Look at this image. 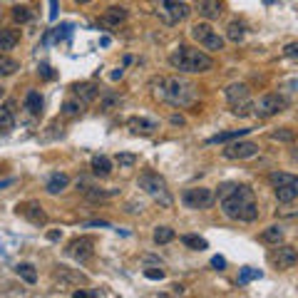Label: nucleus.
Returning a JSON list of instances; mask_svg holds the SVG:
<instances>
[{"label":"nucleus","instance_id":"1","mask_svg":"<svg viewBox=\"0 0 298 298\" xmlns=\"http://www.w3.org/2000/svg\"><path fill=\"white\" fill-rule=\"evenodd\" d=\"M219 206H221L224 216L231 221L251 224L259 219V202L254 196V189L246 184H221L219 191Z\"/></svg>","mask_w":298,"mask_h":298},{"label":"nucleus","instance_id":"2","mask_svg":"<svg viewBox=\"0 0 298 298\" xmlns=\"http://www.w3.org/2000/svg\"><path fill=\"white\" fill-rule=\"evenodd\" d=\"M154 97L169 102L171 107H191L199 100V87L194 82H189L184 77H159L152 85Z\"/></svg>","mask_w":298,"mask_h":298},{"label":"nucleus","instance_id":"3","mask_svg":"<svg viewBox=\"0 0 298 298\" xmlns=\"http://www.w3.org/2000/svg\"><path fill=\"white\" fill-rule=\"evenodd\" d=\"M169 65L179 72H209L214 67L211 55H206L199 47H189V45H179L171 55H169Z\"/></svg>","mask_w":298,"mask_h":298},{"label":"nucleus","instance_id":"4","mask_svg":"<svg viewBox=\"0 0 298 298\" xmlns=\"http://www.w3.org/2000/svg\"><path fill=\"white\" fill-rule=\"evenodd\" d=\"M137 186H139L142 191H147L149 196H152L157 204H162L164 209H169V206L174 204V196L169 194L167 179L159 177L157 171H142L139 179H137Z\"/></svg>","mask_w":298,"mask_h":298},{"label":"nucleus","instance_id":"5","mask_svg":"<svg viewBox=\"0 0 298 298\" xmlns=\"http://www.w3.org/2000/svg\"><path fill=\"white\" fill-rule=\"evenodd\" d=\"M191 37L202 45V47H206V50H211V53H219V50H224V37L209 25V22H196L194 28H191Z\"/></svg>","mask_w":298,"mask_h":298},{"label":"nucleus","instance_id":"6","mask_svg":"<svg viewBox=\"0 0 298 298\" xmlns=\"http://www.w3.org/2000/svg\"><path fill=\"white\" fill-rule=\"evenodd\" d=\"M189 13H191L189 5L179 3V0H159V10H157V15L164 25H177L189 18Z\"/></svg>","mask_w":298,"mask_h":298},{"label":"nucleus","instance_id":"7","mask_svg":"<svg viewBox=\"0 0 298 298\" xmlns=\"http://www.w3.org/2000/svg\"><path fill=\"white\" fill-rule=\"evenodd\" d=\"M214 202H216V194L206 186H191V189H184L182 194V204L186 209H209Z\"/></svg>","mask_w":298,"mask_h":298},{"label":"nucleus","instance_id":"8","mask_svg":"<svg viewBox=\"0 0 298 298\" xmlns=\"http://www.w3.org/2000/svg\"><path fill=\"white\" fill-rule=\"evenodd\" d=\"M288 107V100L279 92H268L259 97V102H256V110H254V117H274V114H279Z\"/></svg>","mask_w":298,"mask_h":298},{"label":"nucleus","instance_id":"9","mask_svg":"<svg viewBox=\"0 0 298 298\" xmlns=\"http://www.w3.org/2000/svg\"><path fill=\"white\" fill-rule=\"evenodd\" d=\"M65 254L74 259L77 263H87V261L94 256V239L90 236H80V239H74L67 249H65Z\"/></svg>","mask_w":298,"mask_h":298},{"label":"nucleus","instance_id":"10","mask_svg":"<svg viewBox=\"0 0 298 298\" xmlns=\"http://www.w3.org/2000/svg\"><path fill=\"white\" fill-rule=\"evenodd\" d=\"M259 154V144L256 142H249V139H234L229 147L224 149V157L226 159H251Z\"/></svg>","mask_w":298,"mask_h":298},{"label":"nucleus","instance_id":"11","mask_svg":"<svg viewBox=\"0 0 298 298\" xmlns=\"http://www.w3.org/2000/svg\"><path fill=\"white\" fill-rule=\"evenodd\" d=\"M53 276H55V281L62 288H72V286H85V283H87V276H85V274L72 271V268H67V266H57Z\"/></svg>","mask_w":298,"mask_h":298},{"label":"nucleus","instance_id":"12","mask_svg":"<svg viewBox=\"0 0 298 298\" xmlns=\"http://www.w3.org/2000/svg\"><path fill=\"white\" fill-rule=\"evenodd\" d=\"M18 216L22 219H28L30 224H35V226H45L47 224V214L42 211V206L37 204V202H25V204H18Z\"/></svg>","mask_w":298,"mask_h":298},{"label":"nucleus","instance_id":"13","mask_svg":"<svg viewBox=\"0 0 298 298\" xmlns=\"http://www.w3.org/2000/svg\"><path fill=\"white\" fill-rule=\"evenodd\" d=\"M127 130L132 134H154L159 130V122L154 117H130L127 119Z\"/></svg>","mask_w":298,"mask_h":298},{"label":"nucleus","instance_id":"14","mask_svg":"<svg viewBox=\"0 0 298 298\" xmlns=\"http://www.w3.org/2000/svg\"><path fill=\"white\" fill-rule=\"evenodd\" d=\"M274 263H276V268L286 271V268H291V266L298 263V251L293 246H279L274 251Z\"/></svg>","mask_w":298,"mask_h":298},{"label":"nucleus","instance_id":"15","mask_svg":"<svg viewBox=\"0 0 298 298\" xmlns=\"http://www.w3.org/2000/svg\"><path fill=\"white\" fill-rule=\"evenodd\" d=\"M72 92L77 94V100H82L85 105H90V102L102 97V87L97 82H77L72 87Z\"/></svg>","mask_w":298,"mask_h":298},{"label":"nucleus","instance_id":"16","mask_svg":"<svg viewBox=\"0 0 298 298\" xmlns=\"http://www.w3.org/2000/svg\"><path fill=\"white\" fill-rule=\"evenodd\" d=\"M274 191H276L279 204H291V202H296L298 199V177H293V179H291V182H286V184L276 186Z\"/></svg>","mask_w":298,"mask_h":298},{"label":"nucleus","instance_id":"17","mask_svg":"<svg viewBox=\"0 0 298 298\" xmlns=\"http://www.w3.org/2000/svg\"><path fill=\"white\" fill-rule=\"evenodd\" d=\"M221 13H224L221 0H202V3H199V15L204 20H219Z\"/></svg>","mask_w":298,"mask_h":298},{"label":"nucleus","instance_id":"18","mask_svg":"<svg viewBox=\"0 0 298 298\" xmlns=\"http://www.w3.org/2000/svg\"><path fill=\"white\" fill-rule=\"evenodd\" d=\"M112 162L110 157H105V154H94L92 162H90V167H92V174L94 177H100V179H107L112 174Z\"/></svg>","mask_w":298,"mask_h":298},{"label":"nucleus","instance_id":"19","mask_svg":"<svg viewBox=\"0 0 298 298\" xmlns=\"http://www.w3.org/2000/svg\"><path fill=\"white\" fill-rule=\"evenodd\" d=\"M226 100H229V105H236V102H243V100H249V85H243V82H234V85H229L226 90Z\"/></svg>","mask_w":298,"mask_h":298},{"label":"nucleus","instance_id":"20","mask_svg":"<svg viewBox=\"0 0 298 298\" xmlns=\"http://www.w3.org/2000/svg\"><path fill=\"white\" fill-rule=\"evenodd\" d=\"M127 20V10L125 8H117V5H112L105 10V15H102V25H107V28H117L119 22H125Z\"/></svg>","mask_w":298,"mask_h":298},{"label":"nucleus","instance_id":"21","mask_svg":"<svg viewBox=\"0 0 298 298\" xmlns=\"http://www.w3.org/2000/svg\"><path fill=\"white\" fill-rule=\"evenodd\" d=\"M67 184H70V177L67 174H60V171H55V174H50V179H47V184H45V191L47 194H60V191H65L67 189Z\"/></svg>","mask_w":298,"mask_h":298},{"label":"nucleus","instance_id":"22","mask_svg":"<svg viewBox=\"0 0 298 298\" xmlns=\"http://www.w3.org/2000/svg\"><path fill=\"white\" fill-rule=\"evenodd\" d=\"M18 42H20V30H15V28H3L0 30V53L13 50Z\"/></svg>","mask_w":298,"mask_h":298},{"label":"nucleus","instance_id":"23","mask_svg":"<svg viewBox=\"0 0 298 298\" xmlns=\"http://www.w3.org/2000/svg\"><path fill=\"white\" fill-rule=\"evenodd\" d=\"M251 130H229V132H221V134H214V137H209L206 139V144H229V142H234V139H241L246 137Z\"/></svg>","mask_w":298,"mask_h":298},{"label":"nucleus","instance_id":"24","mask_svg":"<svg viewBox=\"0 0 298 298\" xmlns=\"http://www.w3.org/2000/svg\"><path fill=\"white\" fill-rule=\"evenodd\" d=\"M15 102H8L0 107V132H10L15 127Z\"/></svg>","mask_w":298,"mask_h":298},{"label":"nucleus","instance_id":"25","mask_svg":"<svg viewBox=\"0 0 298 298\" xmlns=\"http://www.w3.org/2000/svg\"><path fill=\"white\" fill-rule=\"evenodd\" d=\"M119 194V189H100V186H90L87 191H85V199L87 202H107L112 196H117Z\"/></svg>","mask_w":298,"mask_h":298},{"label":"nucleus","instance_id":"26","mask_svg":"<svg viewBox=\"0 0 298 298\" xmlns=\"http://www.w3.org/2000/svg\"><path fill=\"white\" fill-rule=\"evenodd\" d=\"M22 105H25V110L30 112L33 117H40V114H42V97H40V92H35V90H30V92L25 94Z\"/></svg>","mask_w":298,"mask_h":298},{"label":"nucleus","instance_id":"27","mask_svg":"<svg viewBox=\"0 0 298 298\" xmlns=\"http://www.w3.org/2000/svg\"><path fill=\"white\" fill-rule=\"evenodd\" d=\"M15 274H18L28 286H35L37 283V271H35L33 263H18V266H15Z\"/></svg>","mask_w":298,"mask_h":298},{"label":"nucleus","instance_id":"28","mask_svg":"<svg viewBox=\"0 0 298 298\" xmlns=\"http://www.w3.org/2000/svg\"><path fill=\"white\" fill-rule=\"evenodd\" d=\"M18 70H20V62H18V60H13L10 55L0 53V77H10V74H15Z\"/></svg>","mask_w":298,"mask_h":298},{"label":"nucleus","instance_id":"29","mask_svg":"<svg viewBox=\"0 0 298 298\" xmlns=\"http://www.w3.org/2000/svg\"><path fill=\"white\" fill-rule=\"evenodd\" d=\"M226 37H229L231 42H241L243 37H246V25L239 22V20L229 22V28H226Z\"/></svg>","mask_w":298,"mask_h":298},{"label":"nucleus","instance_id":"30","mask_svg":"<svg viewBox=\"0 0 298 298\" xmlns=\"http://www.w3.org/2000/svg\"><path fill=\"white\" fill-rule=\"evenodd\" d=\"M182 243H184L186 249H191V251H204V249H209L206 239L196 236V234H184V236H182Z\"/></svg>","mask_w":298,"mask_h":298},{"label":"nucleus","instance_id":"31","mask_svg":"<svg viewBox=\"0 0 298 298\" xmlns=\"http://www.w3.org/2000/svg\"><path fill=\"white\" fill-rule=\"evenodd\" d=\"M119 102H122V97L117 92H102V97H100V110L110 112L114 107H119Z\"/></svg>","mask_w":298,"mask_h":298},{"label":"nucleus","instance_id":"32","mask_svg":"<svg viewBox=\"0 0 298 298\" xmlns=\"http://www.w3.org/2000/svg\"><path fill=\"white\" fill-rule=\"evenodd\" d=\"M254 110H256V102H251V100H243V102L231 105V112L236 117H254Z\"/></svg>","mask_w":298,"mask_h":298},{"label":"nucleus","instance_id":"33","mask_svg":"<svg viewBox=\"0 0 298 298\" xmlns=\"http://www.w3.org/2000/svg\"><path fill=\"white\" fill-rule=\"evenodd\" d=\"M174 236H177V234H174L171 226H157V229H154V243H159V246L174 241Z\"/></svg>","mask_w":298,"mask_h":298},{"label":"nucleus","instance_id":"34","mask_svg":"<svg viewBox=\"0 0 298 298\" xmlns=\"http://www.w3.org/2000/svg\"><path fill=\"white\" fill-rule=\"evenodd\" d=\"M261 241L276 243V246H279V243L283 241V229H281V226H268V229L261 234Z\"/></svg>","mask_w":298,"mask_h":298},{"label":"nucleus","instance_id":"35","mask_svg":"<svg viewBox=\"0 0 298 298\" xmlns=\"http://www.w3.org/2000/svg\"><path fill=\"white\" fill-rule=\"evenodd\" d=\"M72 35V25L70 22H65V25H60V28H55V33L53 35H45V42H50V40H67V37Z\"/></svg>","mask_w":298,"mask_h":298},{"label":"nucleus","instance_id":"36","mask_svg":"<svg viewBox=\"0 0 298 298\" xmlns=\"http://www.w3.org/2000/svg\"><path fill=\"white\" fill-rule=\"evenodd\" d=\"M82 107H85L82 100H67V102L62 105V114H65V117H77V114L82 112Z\"/></svg>","mask_w":298,"mask_h":298},{"label":"nucleus","instance_id":"37","mask_svg":"<svg viewBox=\"0 0 298 298\" xmlns=\"http://www.w3.org/2000/svg\"><path fill=\"white\" fill-rule=\"evenodd\" d=\"M114 162L119 164V169H132L137 164V154H132V152H119V154L114 157Z\"/></svg>","mask_w":298,"mask_h":298},{"label":"nucleus","instance_id":"38","mask_svg":"<svg viewBox=\"0 0 298 298\" xmlns=\"http://www.w3.org/2000/svg\"><path fill=\"white\" fill-rule=\"evenodd\" d=\"M13 20L20 22V25H25V22H30V20H33V13H30L25 5H15V8H13Z\"/></svg>","mask_w":298,"mask_h":298},{"label":"nucleus","instance_id":"39","mask_svg":"<svg viewBox=\"0 0 298 298\" xmlns=\"http://www.w3.org/2000/svg\"><path fill=\"white\" fill-rule=\"evenodd\" d=\"M263 274H261L259 268H251V266H243L241 268V274H239V283L241 286H246L249 281H254V279H261Z\"/></svg>","mask_w":298,"mask_h":298},{"label":"nucleus","instance_id":"40","mask_svg":"<svg viewBox=\"0 0 298 298\" xmlns=\"http://www.w3.org/2000/svg\"><path fill=\"white\" fill-rule=\"evenodd\" d=\"M271 139H276V142H293L296 139V132L288 130V127H281V130L271 132Z\"/></svg>","mask_w":298,"mask_h":298},{"label":"nucleus","instance_id":"41","mask_svg":"<svg viewBox=\"0 0 298 298\" xmlns=\"http://www.w3.org/2000/svg\"><path fill=\"white\" fill-rule=\"evenodd\" d=\"M283 57H288V60H298V42H288V45H283Z\"/></svg>","mask_w":298,"mask_h":298},{"label":"nucleus","instance_id":"42","mask_svg":"<svg viewBox=\"0 0 298 298\" xmlns=\"http://www.w3.org/2000/svg\"><path fill=\"white\" fill-rule=\"evenodd\" d=\"M144 276H147L149 281H162L164 279V271L157 266V268H147V271H144Z\"/></svg>","mask_w":298,"mask_h":298},{"label":"nucleus","instance_id":"43","mask_svg":"<svg viewBox=\"0 0 298 298\" xmlns=\"http://www.w3.org/2000/svg\"><path fill=\"white\" fill-rule=\"evenodd\" d=\"M37 72L42 74L45 80H55V72H53V67H50V65H45V62H42L40 67H37Z\"/></svg>","mask_w":298,"mask_h":298},{"label":"nucleus","instance_id":"44","mask_svg":"<svg viewBox=\"0 0 298 298\" xmlns=\"http://www.w3.org/2000/svg\"><path fill=\"white\" fill-rule=\"evenodd\" d=\"M72 296L74 298H97L100 293H97V291H74Z\"/></svg>","mask_w":298,"mask_h":298},{"label":"nucleus","instance_id":"45","mask_svg":"<svg viewBox=\"0 0 298 298\" xmlns=\"http://www.w3.org/2000/svg\"><path fill=\"white\" fill-rule=\"evenodd\" d=\"M169 122H171V125H177V127H184L186 125V119L182 117V114H171V117H169Z\"/></svg>","mask_w":298,"mask_h":298},{"label":"nucleus","instance_id":"46","mask_svg":"<svg viewBox=\"0 0 298 298\" xmlns=\"http://www.w3.org/2000/svg\"><path fill=\"white\" fill-rule=\"evenodd\" d=\"M211 266H214V268H219V271H221L224 266H226V259H224V256H214V259H211Z\"/></svg>","mask_w":298,"mask_h":298},{"label":"nucleus","instance_id":"47","mask_svg":"<svg viewBox=\"0 0 298 298\" xmlns=\"http://www.w3.org/2000/svg\"><path fill=\"white\" fill-rule=\"evenodd\" d=\"M276 214H279V216H296L298 209H279Z\"/></svg>","mask_w":298,"mask_h":298},{"label":"nucleus","instance_id":"48","mask_svg":"<svg viewBox=\"0 0 298 298\" xmlns=\"http://www.w3.org/2000/svg\"><path fill=\"white\" fill-rule=\"evenodd\" d=\"M85 226H100V229H110V221H100V219H94V221H87Z\"/></svg>","mask_w":298,"mask_h":298},{"label":"nucleus","instance_id":"49","mask_svg":"<svg viewBox=\"0 0 298 298\" xmlns=\"http://www.w3.org/2000/svg\"><path fill=\"white\" fill-rule=\"evenodd\" d=\"M50 3V20H57V0H47Z\"/></svg>","mask_w":298,"mask_h":298},{"label":"nucleus","instance_id":"50","mask_svg":"<svg viewBox=\"0 0 298 298\" xmlns=\"http://www.w3.org/2000/svg\"><path fill=\"white\" fill-rule=\"evenodd\" d=\"M47 239L50 241H60L62 239V231H47Z\"/></svg>","mask_w":298,"mask_h":298},{"label":"nucleus","instance_id":"51","mask_svg":"<svg viewBox=\"0 0 298 298\" xmlns=\"http://www.w3.org/2000/svg\"><path fill=\"white\" fill-rule=\"evenodd\" d=\"M15 184V179H13V177H10V179H3V182H0V189H5V186H13Z\"/></svg>","mask_w":298,"mask_h":298},{"label":"nucleus","instance_id":"52","mask_svg":"<svg viewBox=\"0 0 298 298\" xmlns=\"http://www.w3.org/2000/svg\"><path fill=\"white\" fill-rule=\"evenodd\" d=\"M144 263H157V266H162V261L154 259V256H144Z\"/></svg>","mask_w":298,"mask_h":298},{"label":"nucleus","instance_id":"53","mask_svg":"<svg viewBox=\"0 0 298 298\" xmlns=\"http://www.w3.org/2000/svg\"><path fill=\"white\" fill-rule=\"evenodd\" d=\"M122 74H125V70L119 67V70H114V72H112V80H122Z\"/></svg>","mask_w":298,"mask_h":298},{"label":"nucleus","instance_id":"54","mask_svg":"<svg viewBox=\"0 0 298 298\" xmlns=\"http://www.w3.org/2000/svg\"><path fill=\"white\" fill-rule=\"evenodd\" d=\"M110 42H112V40H110V37H107V35H105V37H102V40H100V45H102V47H107Z\"/></svg>","mask_w":298,"mask_h":298},{"label":"nucleus","instance_id":"55","mask_svg":"<svg viewBox=\"0 0 298 298\" xmlns=\"http://www.w3.org/2000/svg\"><path fill=\"white\" fill-rule=\"evenodd\" d=\"M74 3H80V5H85V3H92V0H74Z\"/></svg>","mask_w":298,"mask_h":298},{"label":"nucleus","instance_id":"56","mask_svg":"<svg viewBox=\"0 0 298 298\" xmlns=\"http://www.w3.org/2000/svg\"><path fill=\"white\" fill-rule=\"evenodd\" d=\"M0 97H3V87H0Z\"/></svg>","mask_w":298,"mask_h":298},{"label":"nucleus","instance_id":"57","mask_svg":"<svg viewBox=\"0 0 298 298\" xmlns=\"http://www.w3.org/2000/svg\"><path fill=\"white\" fill-rule=\"evenodd\" d=\"M296 159H298V149H296Z\"/></svg>","mask_w":298,"mask_h":298}]
</instances>
